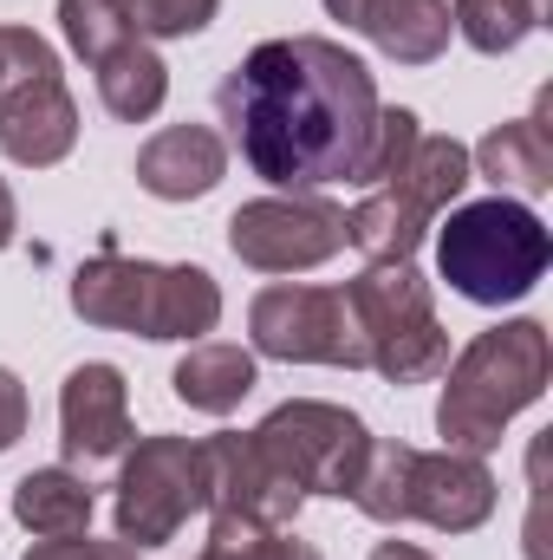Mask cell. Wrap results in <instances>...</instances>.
Listing matches in <instances>:
<instances>
[{
    "label": "cell",
    "instance_id": "3957f363",
    "mask_svg": "<svg viewBox=\"0 0 553 560\" xmlns=\"http://www.w3.org/2000/svg\"><path fill=\"white\" fill-rule=\"evenodd\" d=\"M72 313L105 332L202 339L222 326V287L209 268H189V261H131L105 248L72 275Z\"/></svg>",
    "mask_w": 553,
    "mask_h": 560
},
{
    "label": "cell",
    "instance_id": "ba28073f",
    "mask_svg": "<svg viewBox=\"0 0 553 560\" xmlns=\"http://www.w3.org/2000/svg\"><path fill=\"white\" fill-rule=\"evenodd\" d=\"M248 332H255V352L280 359V365L365 372V339H358V319L339 287H299V280L261 287L248 306Z\"/></svg>",
    "mask_w": 553,
    "mask_h": 560
},
{
    "label": "cell",
    "instance_id": "d6986e66",
    "mask_svg": "<svg viewBox=\"0 0 553 560\" xmlns=\"http://www.w3.org/2000/svg\"><path fill=\"white\" fill-rule=\"evenodd\" d=\"M98 98H105V112H111L118 125H143V118H156L163 98H169V66L156 59L150 39H131V46H118L111 59H98Z\"/></svg>",
    "mask_w": 553,
    "mask_h": 560
},
{
    "label": "cell",
    "instance_id": "4fadbf2b",
    "mask_svg": "<svg viewBox=\"0 0 553 560\" xmlns=\"http://www.w3.org/2000/svg\"><path fill=\"white\" fill-rule=\"evenodd\" d=\"M72 143H79V105L66 79H33L0 92V150L20 170H52L72 156Z\"/></svg>",
    "mask_w": 553,
    "mask_h": 560
},
{
    "label": "cell",
    "instance_id": "6da1fadb",
    "mask_svg": "<svg viewBox=\"0 0 553 560\" xmlns=\"http://www.w3.org/2000/svg\"><path fill=\"white\" fill-rule=\"evenodd\" d=\"M215 112L242 163L274 189L358 183L365 143L378 125V79L358 52L319 33H293V39H261L215 85Z\"/></svg>",
    "mask_w": 553,
    "mask_h": 560
},
{
    "label": "cell",
    "instance_id": "f546056e",
    "mask_svg": "<svg viewBox=\"0 0 553 560\" xmlns=\"http://www.w3.org/2000/svg\"><path fill=\"white\" fill-rule=\"evenodd\" d=\"M13 235H20V202H13V189L0 176V248H13Z\"/></svg>",
    "mask_w": 553,
    "mask_h": 560
},
{
    "label": "cell",
    "instance_id": "7a4b0ae2",
    "mask_svg": "<svg viewBox=\"0 0 553 560\" xmlns=\"http://www.w3.org/2000/svg\"><path fill=\"white\" fill-rule=\"evenodd\" d=\"M553 385V339L541 319H502L475 332L449 365H443V398H436V436L443 450L489 456L502 450V430L541 405Z\"/></svg>",
    "mask_w": 553,
    "mask_h": 560
},
{
    "label": "cell",
    "instance_id": "83f0119b",
    "mask_svg": "<svg viewBox=\"0 0 553 560\" xmlns=\"http://www.w3.org/2000/svg\"><path fill=\"white\" fill-rule=\"evenodd\" d=\"M20 560H138L125 541H92V535H66V541H33Z\"/></svg>",
    "mask_w": 553,
    "mask_h": 560
},
{
    "label": "cell",
    "instance_id": "f1b7e54d",
    "mask_svg": "<svg viewBox=\"0 0 553 560\" xmlns=\"http://www.w3.org/2000/svg\"><path fill=\"white\" fill-rule=\"evenodd\" d=\"M26 418H33V405H26V385L0 365V456L26 436Z\"/></svg>",
    "mask_w": 553,
    "mask_h": 560
},
{
    "label": "cell",
    "instance_id": "d4e9b609",
    "mask_svg": "<svg viewBox=\"0 0 553 560\" xmlns=\"http://www.w3.org/2000/svg\"><path fill=\"white\" fill-rule=\"evenodd\" d=\"M209 548H222L228 560H326L313 541H293L286 528H255L228 515H209Z\"/></svg>",
    "mask_w": 553,
    "mask_h": 560
},
{
    "label": "cell",
    "instance_id": "277c9868",
    "mask_svg": "<svg viewBox=\"0 0 553 560\" xmlns=\"http://www.w3.org/2000/svg\"><path fill=\"white\" fill-rule=\"evenodd\" d=\"M553 261L548 222L515 202V196H489V202H462L449 209V229L436 235V268L443 280L475 300V306H508L528 300Z\"/></svg>",
    "mask_w": 553,
    "mask_h": 560
},
{
    "label": "cell",
    "instance_id": "8fae6325",
    "mask_svg": "<svg viewBox=\"0 0 553 560\" xmlns=\"http://www.w3.org/2000/svg\"><path fill=\"white\" fill-rule=\"evenodd\" d=\"M502 502V482L482 456L462 450H411L404 476V522H423L436 535H475Z\"/></svg>",
    "mask_w": 553,
    "mask_h": 560
},
{
    "label": "cell",
    "instance_id": "7c38bea8",
    "mask_svg": "<svg viewBox=\"0 0 553 560\" xmlns=\"http://www.w3.org/2000/svg\"><path fill=\"white\" fill-rule=\"evenodd\" d=\"M59 443L72 463H118L138 430H131V392H125V372L105 365V359H85L66 372L59 385Z\"/></svg>",
    "mask_w": 553,
    "mask_h": 560
},
{
    "label": "cell",
    "instance_id": "2e32d148",
    "mask_svg": "<svg viewBox=\"0 0 553 560\" xmlns=\"http://www.w3.org/2000/svg\"><path fill=\"white\" fill-rule=\"evenodd\" d=\"M553 92L534 98V118H508L469 150V170L489 176L502 196H548L553 189V138H548Z\"/></svg>",
    "mask_w": 553,
    "mask_h": 560
},
{
    "label": "cell",
    "instance_id": "8992f818",
    "mask_svg": "<svg viewBox=\"0 0 553 560\" xmlns=\"http://www.w3.org/2000/svg\"><path fill=\"white\" fill-rule=\"evenodd\" d=\"M255 443L299 482V495H352L372 430L358 411L326 405V398H286L255 423Z\"/></svg>",
    "mask_w": 553,
    "mask_h": 560
},
{
    "label": "cell",
    "instance_id": "ffe728a7",
    "mask_svg": "<svg viewBox=\"0 0 553 560\" xmlns=\"http://www.w3.org/2000/svg\"><path fill=\"white\" fill-rule=\"evenodd\" d=\"M423 229H430V215L404 202L398 189H372L352 215H345V242L372 261V268H385V261H411L416 248H423Z\"/></svg>",
    "mask_w": 553,
    "mask_h": 560
},
{
    "label": "cell",
    "instance_id": "44dd1931",
    "mask_svg": "<svg viewBox=\"0 0 553 560\" xmlns=\"http://www.w3.org/2000/svg\"><path fill=\"white\" fill-rule=\"evenodd\" d=\"M469 176H475V170H469V143L430 138V131H423L385 189H398V196H404V202H416L423 215H436V209H449V202L469 189Z\"/></svg>",
    "mask_w": 553,
    "mask_h": 560
},
{
    "label": "cell",
    "instance_id": "e0dca14e",
    "mask_svg": "<svg viewBox=\"0 0 553 560\" xmlns=\"http://www.w3.org/2000/svg\"><path fill=\"white\" fill-rule=\"evenodd\" d=\"M169 385H176V398H183L189 411L228 418V411H235V405L255 392V352H242V346H222V339H202V346H189V352L176 359Z\"/></svg>",
    "mask_w": 553,
    "mask_h": 560
},
{
    "label": "cell",
    "instance_id": "9c48e42d",
    "mask_svg": "<svg viewBox=\"0 0 553 560\" xmlns=\"http://www.w3.org/2000/svg\"><path fill=\"white\" fill-rule=\"evenodd\" d=\"M228 248L255 275H306L345 248V209L326 196H261L228 215Z\"/></svg>",
    "mask_w": 553,
    "mask_h": 560
},
{
    "label": "cell",
    "instance_id": "5b68a950",
    "mask_svg": "<svg viewBox=\"0 0 553 560\" xmlns=\"http://www.w3.org/2000/svg\"><path fill=\"white\" fill-rule=\"evenodd\" d=\"M345 306L358 319V339H365V372H378L385 385H430L443 378L449 365V332L436 319V300H430V280L416 275L411 261H385V268H365L345 287Z\"/></svg>",
    "mask_w": 553,
    "mask_h": 560
},
{
    "label": "cell",
    "instance_id": "4316f807",
    "mask_svg": "<svg viewBox=\"0 0 553 560\" xmlns=\"http://www.w3.org/2000/svg\"><path fill=\"white\" fill-rule=\"evenodd\" d=\"M33 79H59V52L33 26H0V92L33 85Z\"/></svg>",
    "mask_w": 553,
    "mask_h": 560
},
{
    "label": "cell",
    "instance_id": "cb8c5ba5",
    "mask_svg": "<svg viewBox=\"0 0 553 560\" xmlns=\"http://www.w3.org/2000/svg\"><path fill=\"white\" fill-rule=\"evenodd\" d=\"M423 138L416 112L404 105H378V125H372V143H365V163H358V189H385L398 176V163L411 156V143Z\"/></svg>",
    "mask_w": 553,
    "mask_h": 560
},
{
    "label": "cell",
    "instance_id": "5bb4252c",
    "mask_svg": "<svg viewBox=\"0 0 553 560\" xmlns=\"http://www.w3.org/2000/svg\"><path fill=\"white\" fill-rule=\"evenodd\" d=\"M332 20H345L352 33H365L385 59L398 66H430L449 46V0H326Z\"/></svg>",
    "mask_w": 553,
    "mask_h": 560
},
{
    "label": "cell",
    "instance_id": "9a60e30c",
    "mask_svg": "<svg viewBox=\"0 0 553 560\" xmlns=\"http://www.w3.org/2000/svg\"><path fill=\"white\" fill-rule=\"evenodd\" d=\"M228 176V143L209 125H169L138 150V183L156 202H196Z\"/></svg>",
    "mask_w": 553,
    "mask_h": 560
},
{
    "label": "cell",
    "instance_id": "1f68e13d",
    "mask_svg": "<svg viewBox=\"0 0 553 560\" xmlns=\"http://www.w3.org/2000/svg\"><path fill=\"white\" fill-rule=\"evenodd\" d=\"M521 7H528V20H534V26H548V13H553V0H521Z\"/></svg>",
    "mask_w": 553,
    "mask_h": 560
},
{
    "label": "cell",
    "instance_id": "30bf717a",
    "mask_svg": "<svg viewBox=\"0 0 553 560\" xmlns=\"http://www.w3.org/2000/svg\"><path fill=\"white\" fill-rule=\"evenodd\" d=\"M202 509L228 522H255V528H293L306 495L255 443V430H215L202 436Z\"/></svg>",
    "mask_w": 553,
    "mask_h": 560
},
{
    "label": "cell",
    "instance_id": "d6a6232c",
    "mask_svg": "<svg viewBox=\"0 0 553 560\" xmlns=\"http://www.w3.org/2000/svg\"><path fill=\"white\" fill-rule=\"evenodd\" d=\"M196 560H228V555H222V548H202V555H196Z\"/></svg>",
    "mask_w": 553,
    "mask_h": 560
},
{
    "label": "cell",
    "instance_id": "4dcf8cb0",
    "mask_svg": "<svg viewBox=\"0 0 553 560\" xmlns=\"http://www.w3.org/2000/svg\"><path fill=\"white\" fill-rule=\"evenodd\" d=\"M372 560H436V555H423L416 541H378V548H372Z\"/></svg>",
    "mask_w": 553,
    "mask_h": 560
},
{
    "label": "cell",
    "instance_id": "7402d4cb",
    "mask_svg": "<svg viewBox=\"0 0 553 560\" xmlns=\"http://www.w3.org/2000/svg\"><path fill=\"white\" fill-rule=\"evenodd\" d=\"M59 26H66V46H72L85 66H98V59H111L118 46L138 39V26L125 20L118 0H59Z\"/></svg>",
    "mask_w": 553,
    "mask_h": 560
},
{
    "label": "cell",
    "instance_id": "ac0fdd59",
    "mask_svg": "<svg viewBox=\"0 0 553 560\" xmlns=\"http://www.w3.org/2000/svg\"><path fill=\"white\" fill-rule=\"evenodd\" d=\"M92 509L98 502H92L85 476H72V469H33V476L13 482V522L26 535H39V541L85 535L92 528Z\"/></svg>",
    "mask_w": 553,
    "mask_h": 560
},
{
    "label": "cell",
    "instance_id": "603a6c76",
    "mask_svg": "<svg viewBox=\"0 0 553 560\" xmlns=\"http://www.w3.org/2000/svg\"><path fill=\"white\" fill-rule=\"evenodd\" d=\"M449 26H456L475 52H489V59L515 52V46L534 33V20H528L521 0H449Z\"/></svg>",
    "mask_w": 553,
    "mask_h": 560
},
{
    "label": "cell",
    "instance_id": "484cf974",
    "mask_svg": "<svg viewBox=\"0 0 553 560\" xmlns=\"http://www.w3.org/2000/svg\"><path fill=\"white\" fill-rule=\"evenodd\" d=\"M118 7L138 26V39H189L215 20L222 0H118Z\"/></svg>",
    "mask_w": 553,
    "mask_h": 560
},
{
    "label": "cell",
    "instance_id": "52a82bcc",
    "mask_svg": "<svg viewBox=\"0 0 553 560\" xmlns=\"http://www.w3.org/2000/svg\"><path fill=\"white\" fill-rule=\"evenodd\" d=\"M202 509V443L189 436H138L118 469V541L169 548Z\"/></svg>",
    "mask_w": 553,
    "mask_h": 560
}]
</instances>
